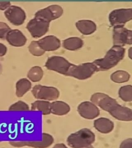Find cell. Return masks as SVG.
Returning <instances> with one entry per match:
<instances>
[{
	"instance_id": "6da1fadb",
	"label": "cell",
	"mask_w": 132,
	"mask_h": 148,
	"mask_svg": "<svg viewBox=\"0 0 132 148\" xmlns=\"http://www.w3.org/2000/svg\"><path fill=\"white\" fill-rule=\"evenodd\" d=\"M125 49L123 47L113 46L107 51L104 57L94 61L93 63L98 71H105L116 66L125 55Z\"/></svg>"
},
{
	"instance_id": "7a4b0ae2",
	"label": "cell",
	"mask_w": 132,
	"mask_h": 148,
	"mask_svg": "<svg viewBox=\"0 0 132 148\" xmlns=\"http://www.w3.org/2000/svg\"><path fill=\"white\" fill-rule=\"evenodd\" d=\"M95 140V134L91 130L84 128L70 135L67 142L71 148H82L91 145Z\"/></svg>"
},
{
	"instance_id": "3957f363",
	"label": "cell",
	"mask_w": 132,
	"mask_h": 148,
	"mask_svg": "<svg viewBox=\"0 0 132 148\" xmlns=\"http://www.w3.org/2000/svg\"><path fill=\"white\" fill-rule=\"evenodd\" d=\"M97 72V68L93 63H86L76 65L71 64L66 76L73 77L79 80H85L90 78Z\"/></svg>"
},
{
	"instance_id": "277c9868",
	"label": "cell",
	"mask_w": 132,
	"mask_h": 148,
	"mask_svg": "<svg viewBox=\"0 0 132 148\" xmlns=\"http://www.w3.org/2000/svg\"><path fill=\"white\" fill-rule=\"evenodd\" d=\"M91 100L93 104L99 106L102 110L108 112L109 113L114 111L119 105L116 100L102 92L94 94L91 97Z\"/></svg>"
},
{
	"instance_id": "5b68a950",
	"label": "cell",
	"mask_w": 132,
	"mask_h": 148,
	"mask_svg": "<svg viewBox=\"0 0 132 148\" xmlns=\"http://www.w3.org/2000/svg\"><path fill=\"white\" fill-rule=\"evenodd\" d=\"M32 92L36 99L45 101H53L57 99L59 96V90L56 88L41 85H36Z\"/></svg>"
},
{
	"instance_id": "8992f818",
	"label": "cell",
	"mask_w": 132,
	"mask_h": 148,
	"mask_svg": "<svg viewBox=\"0 0 132 148\" xmlns=\"http://www.w3.org/2000/svg\"><path fill=\"white\" fill-rule=\"evenodd\" d=\"M132 18V9H119L114 10L109 15V20L111 26H123L125 23Z\"/></svg>"
},
{
	"instance_id": "52a82bcc",
	"label": "cell",
	"mask_w": 132,
	"mask_h": 148,
	"mask_svg": "<svg viewBox=\"0 0 132 148\" xmlns=\"http://www.w3.org/2000/svg\"><path fill=\"white\" fill-rule=\"evenodd\" d=\"M113 37L114 46L123 47L132 44V31L123 26L114 27Z\"/></svg>"
},
{
	"instance_id": "ba28073f",
	"label": "cell",
	"mask_w": 132,
	"mask_h": 148,
	"mask_svg": "<svg viewBox=\"0 0 132 148\" xmlns=\"http://www.w3.org/2000/svg\"><path fill=\"white\" fill-rule=\"evenodd\" d=\"M71 64L65 58L60 56H52L46 61L47 69L66 75Z\"/></svg>"
},
{
	"instance_id": "9c48e42d",
	"label": "cell",
	"mask_w": 132,
	"mask_h": 148,
	"mask_svg": "<svg viewBox=\"0 0 132 148\" xmlns=\"http://www.w3.org/2000/svg\"><path fill=\"white\" fill-rule=\"evenodd\" d=\"M63 14L62 7L58 5H52L41 9L35 14V18H39L50 23L59 18Z\"/></svg>"
},
{
	"instance_id": "30bf717a",
	"label": "cell",
	"mask_w": 132,
	"mask_h": 148,
	"mask_svg": "<svg viewBox=\"0 0 132 148\" xmlns=\"http://www.w3.org/2000/svg\"><path fill=\"white\" fill-rule=\"evenodd\" d=\"M42 136L41 141H10L9 144L17 148L28 146L35 148H46L51 146L53 143L54 140L51 135L44 133Z\"/></svg>"
},
{
	"instance_id": "8fae6325",
	"label": "cell",
	"mask_w": 132,
	"mask_h": 148,
	"mask_svg": "<svg viewBox=\"0 0 132 148\" xmlns=\"http://www.w3.org/2000/svg\"><path fill=\"white\" fill-rule=\"evenodd\" d=\"M50 23L39 18L32 19L27 24L26 28L32 37L40 38L46 34L49 30Z\"/></svg>"
},
{
	"instance_id": "7c38bea8",
	"label": "cell",
	"mask_w": 132,
	"mask_h": 148,
	"mask_svg": "<svg viewBox=\"0 0 132 148\" xmlns=\"http://www.w3.org/2000/svg\"><path fill=\"white\" fill-rule=\"evenodd\" d=\"M4 14L8 20L15 25H21L26 18L25 12L21 7L10 6L4 12Z\"/></svg>"
},
{
	"instance_id": "4fadbf2b",
	"label": "cell",
	"mask_w": 132,
	"mask_h": 148,
	"mask_svg": "<svg viewBox=\"0 0 132 148\" xmlns=\"http://www.w3.org/2000/svg\"><path fill=\"white\" fill-rule=\"evenodd\" d=\"M77 111L81 117L87 119H95L100 115L99 109L91 102H82L77 107Z\"/></svg>"
},
{
	"instance_id": "5bb4252c",
	"label": "cell",
	"mask_w": 132,
	"mask_h": 148,
	"mask_svg": "<svg viewBox=\"0 0 132 148\" xmlns=\"http://www.w3.org/2000/svg\"><path fill=\"white\" fill-rule=\"evenodd\" d=\"M40 46L44 51H50L57 50L60 46V41L54 36L44 37L38 41Z\"/></svg>"
},
{
	"instance_id": "9a60e30c",
	"label": "cell",
	"mask_w": 132,
	"mask_h": 148,
	"mask_svg": "<svg viewBox=\"0 0 132 148\" xmlns=\"http://www.w3.org/2000/svg\"><path fill=\"white\" fill-rule=\"evenodd\" d=\"M6 39L9 44L13 46L21 47L26 44L27 39L26 36L20 30L14 29L9 32Z\"/></svg>"
},
{
	"instance_id": "2e32d148",
	"label": "cell",
	"mask_w": 132,
	"mask_h": 148,
	"mask_svg": "<svg viewBox=\"0 0 132 148\" xmlns=\"http://www.w3.org/2000/svg\"><path fill=\"white\" fill-rule=\"evenodd\" d=\"M109 114L117 120L123 121H131L132 120V110L120 104Z\"/></svg>"
},
{
	"instance_id": "e0dca14e",
	"label": "cell",
	"mask_w": 132,
	"mask_h": 148,
	"mask_svg": "<svg viewBox=\"0 0 132 148\" xmlns=\"http://www.w3.org/2000/svg\"><path fill=\"white\" fill-rule=\"evenodd\" d=\"M93 125L97 131L103 134H108L114 128V123L109 119L101 117L94 121Z\"/></svg>"
},
{
	"instance_id": "ac0fdd59",
	"label": "cell",
	"mask_w": 132,
	"mask_h": 148,
	"mask_svg": "<svg viewBox=\"0 0 132 148\" xmlns=\"http://www.w3.org/2000/svg\"><path fill=\"white\" fill-rule=\"evenodd\" d=\"M78 30L84 35L92 34L97 29V26L95 22L91 20H80L76 23Z\"/></svg>"
},
{
	"instance_id": "d6986e66",
	"label": "cell",
	"mask_w": 132,
	"mask_h": 148,
	"mask_svg": "<svg viewBox=\"0 0 132 148\" xmlns=\"http://www.w3.org/2000/svg\"><path fill=\"white\" fill-rule=\"evenodd\" d=\"M70 111V107L65 102L56 101L51 103V113L58 116L65 115Z\"/></svg>"
},
{
	"instance_id": "ffe728a7",
	"label": "cell",
	"mask_w": 132,
	"mask_h": 148,
	"mask_svg": "<svg viewBox=\"0 0 132 148\" xmlns=\"http://www.w3.org/2000/svg\"><path fill=\"white\" fill-rule=\"evenodd\" d=\"M31 110L40 111L44 115H49L51 114V103L45 100H37L32 103Z\"/></svg>"
},
{
	"instance_id": "44dd1931",
	"label": "cell",
	"mask_w": 132,
	"mask_h": 148,
	"mask_svg": "<svg viewBox=\"0 0 132 148\" xmlns=\"http://www.w3.org/2000/svg\"><path fill=\"white\" fill-rule=\"evenodd\" d=\"M63 45L66 49L75 51L83 47V41L77 37H72L65 40L63 42Z\"/></svg>"
},
{
	"instance_id": "7402d4cb",
	"label": "cell",
	"mask_w": 132,
	"mask_h": 148,
	"mask_svg": "<svg viewBox=\"0 0 132 148\" xmlns=\"http://www.w3.org/2000/svg\"><path fill=\"white\" fill-rule=\"evenodd\" d=\"M32 88V83L27 79L19 80L16 83V95L18 97H23Z\"/></svg>"
},
{
	"instance_id": "603a6c76",
	"label": "cell",
	"mask_w": 132,
	"mask_h": 148,
	"mask_svg": "<svg viewBox=\"0 0 132 148\" xmlns=\"http://www.w3.org/2000/svg\"><path fill=\"white\" fill-rule=\"evenodd\" d=\"M111 78L114 82L122 83L130 80V75L124 71H117L112 74Z\"/></svg>"
},
{
	"instance_id": "cb8c5ba5",
	"label": "cell",
	"mask_w": 132,
	"mask_h": 148,
	"mask_svg": "<svg viewBox=\"0 0 132 148\" xmlns=\"http://www.w3.org/2000/svg\"><path fill=\"white\" fill-rule=\"evenodd\" d=\"M44 72L39 66L32 67L28 72V77L32 82H38L41 80Z\"/></svg>"
},
{
	"instance_id": "d4e9b609",
	"label": "cell",
	"mask_w": 132,
	"mask_h": 148,
	"mask_svg": "<svg viewBox=\"0 0 132 148\" xmlns=\"http://www.w3.org/2000/svg\"><path fill=\"white\" fill-rule=\"evenodd\" d=\"M118 94L119 97L124 101H132V86L128 85L122 86L119 90Z\"/></svg>"
},
{
	"instance_id": "484cf974",
	"label": "cell",
	"mask_w": 132,
	"mask_h": 148,
	"mask_svg": "<svg viewBox=\"0 0 132 148\" xmlns=\"http://www.w3.org/2000/svg\"><path fill=\"white\" fill-rule=\"evenodd\" d=\"M28 49L30 53L35 56H41L45 53L40 46L38 41H33L30 43V45L28 46Z\"/></svg>"
},
{
	"instance_id": "4316f807",
	"label": "cell",
	"mask_w": 132,
	"mask_h": 148,
	"mask_svg": "<svg viewBox=\"0 0 132 148\" xmlns=\"http://www.w3.org/2000/svg\"><path fill=\"white\" fill-rule=\"evenodd\" d=\"M29 110L30 108L28 104L22 101H19L12 104L9 108V111H28Z\"/></svg>"
},
{
	"instance_id": "83f0119b",
	"label": "cell",
	"mask_w": 132,
	"mask_h": 148,
	"mask_svg": "<svg viewBox=\"0 0 132 148\" xmlns=\"http://www.w3.org/2000/svg\"><path fill=\"white\" fill-rule=\"evenodd\" d=\"M11 30L6 23L0 22V39H6L8 33Z\"/></svg>"
},
{
	"instance_id": "f1b7e54d",
	"label": "cell",
	"mask_w": 132,
	"mask_h": 148,
	"mask_svg": "<svg viewBox=\"0 0 132 148\" xmlns=\"http://www.w3.org/2000/svg\"><path fill=\"white\" fill-rule=\"evenodd\" d=\"M119 148H132V139H126L121 143Z\"/></svg>"
},
{
	"instance_id": "f546056e",
	"label": "cell",
	"mask_w": 132,
	"mask_h": 148,
	"mask_svg": "<svg viewBox=\"0 0 132 148\" xmlns=\"http://www.w3.org/2000/svg\"><path fill=\"white\" fill-rule=\"evenodd\" d=\"M10 6V2H0V10H4Z\"/></svg>"
},
{
	"instance_id": "4dcf8cb0",
	"label": "cell",
	"mask_w": 132,
	"mask_h": 148,
	"mask_svg": "<svg viewBox=\"0 0 132 148\" xmlns=\"http://www.w3.org/2000/svg\"><path fill=\"white\" fill-rule=\"evenodd\" d=\"M7 53V47L2 43H0V57L4 56Z\"/></svg>"
},
{
	"instance_id": "1f68e13d",
	"label": "cell",
	"mask_w": 132,
	"mask_h": 148,
	"mask_svg": "<svg viewBox=\"0 0 132 148\" xmlns=\"http://www.w3.org/2000/svg\"><path fill=\"white\" fill-rule=\"evenodd\" d=\"M53 148H68L64 143H57Z\"/></svg>"
},
{
	"instance_id": "d6a6232c",
	"label": "cell",
	"mask_w": 132,
	"mask_h": 148,
	"mask_svg": "<svg viewBox=\"0 0 132 148\" xmlns=\"http://www.w3.org/2000/svg\"><path fill=\"white\" fill-rule=\"evenodd\" d=\"M132 47H131V48L129 49V56L130 59H132Z\"/></svg>"
},
{
	"instance_id": "836d02e7",
	"label": "cell",
	"mask_w": 132,
	"mask_h": 148,
	"mask_svg": "<svg viewBox=\"0 0 132 148\" xmlns=\"http://www.w3.org/2000/svg\"><path fill=\"white\" fill-rule=\"evenodd\" d=\"M94 148V147H93L91 145H89V146L85 147H84V148Z\"/></svg>"
},
{
	"instance_id": "e575fe53",
	"label": "cell",
	"mask_w": 132,
	"mask_h": 148,
	"mask_svg": "<svg viewBox=\"0 0 132 148\" xmlns=\"http://www.w3.org/2000/svg\"><path fill=\"white\" fill-rule=\"evenodd\" d=\"M2 66L0 64V75L2 73Z\"/></svg>"
}]
</instances>
